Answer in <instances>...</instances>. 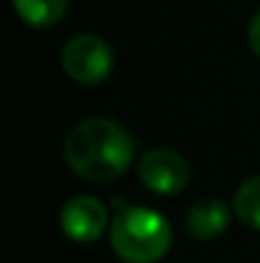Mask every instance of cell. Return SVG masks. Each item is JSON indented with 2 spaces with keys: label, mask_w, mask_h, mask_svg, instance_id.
<instances>
[{
  "label": "cell",
  "mask_w": 260,
  "mask_h": 263,
  "mask_svg": "<svg viewBox=\"0 0 260 263\" xmlns=\"http://www.w3.org/2000/svg\"><path fill=\"white\" fill-rule=\"evenodd\" d=\"M67 166L87 181H112L135 161V143L130 133L110 118L79 120L64 141Z\"/></svg>",
  "instance_id": "cell-1"
},
{
  "label": "cell",
  "mask_w": 260,
  "mask_h": 263,
  "mask_svg": "<svg viewBox=\"0 0 260 263\" xmlns=\"http://www.w3.org/2000/svg\"><path fill=\"white\" fill-rule=\"evenodd\" d=\"M173 243L169 220L141 204L117 207L110 222V246L125 263H158Z\"/></svg>",
  "instance_id": "cell-2"
},
{
  "label": "cell",
  "mask_w": 260,
  "mask_h": 263,
  "mask_svg": "<svg viewBox=\"0 0 260 263\" xmlns=\"http://www.w3.org/2000/svg\"><path fill=\"white\" fill-rule=\"evenodd\" d=\"M115 54L110 44L97 33H77L62 49V69L77 85L94 87L110 77Z\"/></svg>",
  "instance_id": "cell-3"
},
{
  "label": "cell",
  "mask_w": 260,
  "mask_h": 263,
  "mask_svg": "<svg viewBox=\"0 0 260 263\" xmlns=\"http://www.w3.org/2000/svg\"><path fill=\"white\" fill-rule=\"evenodd\" d=\"M138 179L153 194L171 197L189 184V164L173 148H151L138 159Z\"/></svg>",
  "instance_id": "cell-4"
},
{
  "label": "cell",
  "mask_w": 260,
  "mask_h": 263,
  "mask_svg": "<svg viewBox=\"0 0 260 263\" xmlns=\"http://www.w3.org/2000/svg\"><path fill=\"white\" fill-rule=\"evenodd\" d=\"M107 207L92 194L72 197L59 212L62 233L74 243H94L107 230Z\"/></svg>",
  "instance_id": "cell-5"
},
{
  "label": "cell",
  "mask_w": 260,
  "mask_h": 263,
  "mask_svg": "<svg viewBox=\"0 0 260 263\" xmlns=\"http://www.w3.org/2000/svg\"><path fill=\"white\" fill-rule=\"evenodd\" d=\"M232 215H235L232 204H227L225 199H217V197H207L189 207V212L184 217V228L194 240H214L227 233Z\"/></svg>",
  "instance_id": "cell-6"
},
{
  "label": "cell",
  "mask_w": 260,
  "mask_h": 263,
  "mask_svg": "<svg viewBox=\"0 0 260 263\" xmlns=\"http://www.w3.org/2000/svg\"><path fill=\"white\" fill-rule=\"evenodd\" d=\"M69 8V0H13L15 15L31 28L56 26Z\"/></svg>",
  "instance_id": "cell-7"
},
{
  "label": "cell",
  "mask_w": 260,
  "mask_h": 263,
  "mask_svg": "<svg viewBox=\"0 0 260 263\" xmlns=\"http://www.w3.org/2000/svg\"><path fill=\"white\" fill-rule=\"evenodd\" d=\"M232 210L243 225L260 233V174L248 176L237 186V192L232 197Z\"/></svg>",
  "instance_id": "cell-8"
},
{
  "label": "cell",
  "mask_w": 260,
  "mask_h": 263,
  "mask_svg": "<svg viewBox=\"0 0 260 263\" xmlns=\"http://www.w3.org/2000/svg\"><path fill=\"white\" fill-rule=\"evenodd\" d=\"M248 44H250L253 54L260 59V10L250 18V23H248Z\"/></svg>",
  "instance_id": "cell-9"
}]
</instances>
